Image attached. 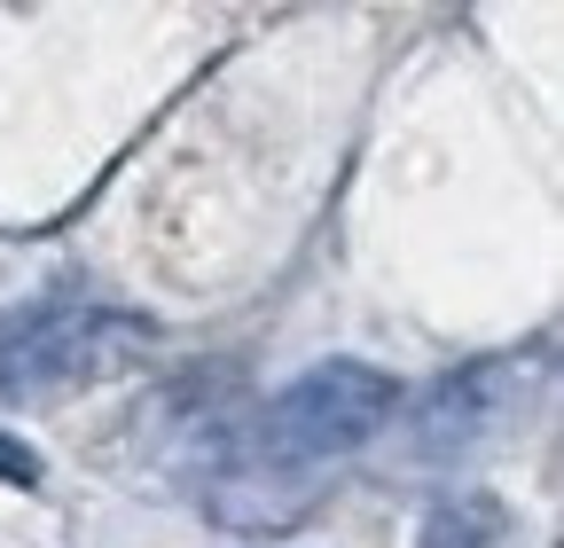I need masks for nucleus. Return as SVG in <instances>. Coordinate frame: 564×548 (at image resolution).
Returning a JSON list of instances; mask_svg holds the SVG:
<instances>
[{"label": "nucleus", "mask_w": 564, "mask_h": 548, "mask_svg": "<svg viewBox=\"0 0 564 548\" xmlns=\"http://www.w3.org/2000/svg\"><path fill=\"white\" fill-rule=\"evenodd\" d=\"M133 346L126 314H17L0 321V392H70Z\"/></svg>", "instance_id": "obj_2"}, {"label": "nucleus", "mask_w": 564, "mask_h": 548, "mask_svg": "<svg viewBox=\"0 0 564 548\" xmlns=\"http://www.w3.org/2000/svg\"><path fill=\"white\" fill-rule=\"evenodd\" d=\"M0 478H9V486H40V454L17 431H0Z\"/></svg>", "instance_id": "obj_4"}, {"label": "nucleus", "mask_w": 564, "mask_h": 548, "mask_svg": "<svg viewBox=\"0 0 564 548\" xmlns=\"http://www.w3.org/2000/svg\"><path fill=\"white\" fill-rule=\"evenodd\" d=\"M392 407H400V384L384 369H369V361H322L299 384L274 392L259 439L282 462H314V454H345V447L377 439L392 424Z\"/></svg>", "instance_id": "obj_1"}, {"label": "nucleus", "mask_w": 564, "mask_h": 548, "mask_svg": "<svg viewBox=\"0 0 564 548\" xmlns=\"http://www.w3.org/2000/svg\"><path fill=\"white\" fill-rule=\"evenodd\" d=\"M502 533H510V509L494 494H455V502H440L432 517H423L415 548H494Z\"/></svg>", "instance_id": "obj_3"}]
</instances>
